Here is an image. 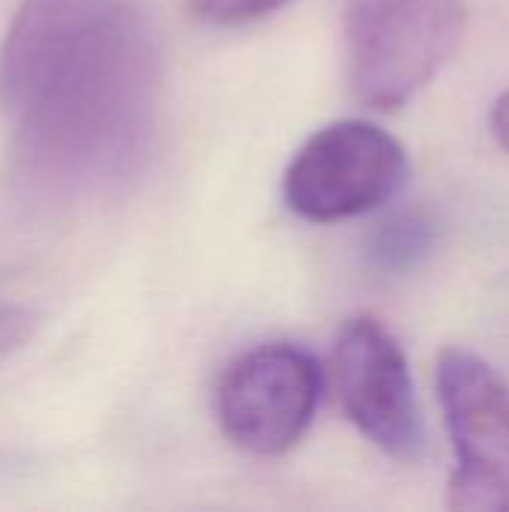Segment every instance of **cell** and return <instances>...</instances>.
I'll use <instances>...</instances> for the list:
<instances>
[{
    "label": "cell",
    "instance_id": "obj_1",
    "mask_svg": "<svg viewBox=\"0 0 509 512\" xmlns=\"http://www.w3.org/2000/svg\"><path fill=\"white\" fill-rule=\"evenodd\" d=\"M156 108L159 51L135 0H21L0 42V117L27 201L123 189L150 156Z\"/></svg>",
    "mask_w": 509,
    "mask_h": 512
},
{
    "label": "cell",
    "instance_id": "obj_2",
    "mask_svg": "<svg viewBox=\"0 0 509 512\" xmlns=\"http://www.w3.org/2000/svg\"><path fill=\"white\" fill-rule=\"evenodd\" d=\"M465 0H342L348 87L375 111L414 99L456 54Z\"/></svg>",
    "mask_w": 509,
    "mask_h": 512
},
{
    "label": "cell",
    "instance_id": "obj_3",
    "mask_svg": "<svg viewBox=\"0 0 509 512\" xmlns=\"http://www.w3.org/2000/svg\"><path fill=\"white\" fill-rule=\"evenodd\" d=\"M408 174L405 147L369 120L318 129L288 162L285 204L309 222H339L381 207Z\"/></svg>",
    "mask_w": 509,
    "mask_h": 512
},
{
    "label": "cell",
    "instance_id": "obj_4",
    "mask_svg": "<svg viewBox=\"0 0 509 512\" xmlns=\"http://www.w3.org/2000/svg\"><path fill=\"white\" fill-rule=\"evenodd\" d=\"M435 375L456 456L450 507L509 512V384L465 348L441 351Z\"/></svg>",
    "mask_w": 509,
    "mask_h": 512
},
{
    "label": "cell",
    "instance_id": "obj_5",
    "mask_svg": "<svg viewBox=\"0 0 509 512\" xmlns=\"http://www.w3.org/2000/svg\"><path fill=\"white\" fill-rule=\"evenodd\" d=\"M318 399V360L300 345L267 342L225 366L216 384V420L237 450L282 456L309 432Z\"/></svg>",
    "mask_w": 509,
    "mask_h": 512
},
{
    "label": "cell",
    "instance_id": "obj_6",
    "mask_svg": "<svg viewBox=\"0 0 509 512\" xmlns=\"http://www.w3.org/2000/svg\"><path fill=\"white\" fill-rule=\"evenodd\" d=\"M330 369L336 399L357 432L396 462H420L426 429L399 342L375 318H351L336 336Z\"/></svg>",
    "mask_w": 509,
    "mask_h": 512
},
{
    "label": "cell",
    "instance_id": "obj_7",
    "mask_svg": "<svg viewBox=\"0 0 509 512\" xmlns=\"http://www.w3.org/2000/svg\"><path fill=\"white\" fill-rule=\"evenodd\" d=\"M435 246V225L423 213H402L390 222H384L372 243H369V261L384 273H402L408 267H417Z\"/></svg>",
    "mask_w": 509,
    "mask_h": 512
},
{
    "label": "cell",
    "instance_id": "obj_8",
    "mask_svg": "<svg viewBox=\"0 0 509 512\" xmlns=\"http://www.w3.org/2000/svg\"><path fill=\"white\" fill-rule=\"evenodd\" d=\"M285 3L291 0H186L189 15L213 27H240L282 9Z\"/></svg>",
    "mask_w": 509,
    "mask_h": 512
},
{
    "label": "cell",
    "instance_id": "obj_9",
    "mask_svg": "<svg viewBox=\"0 0 509 512\" xmlns=\"http://www.w3.org/2000/svg\"><path fill=\"white\" fill-rule=\"evenodd\" d=\"M36 327H39V318L33 309L0 297V360L21 351L33 339Z\"/></svg>",
    "mask_w": 509,
    "mask_h": 512
},
{
    "label": "cell",
    "instance_id": "obj_10",
    "mask_svg": "<svg viewBox=\"0 0 509 512\" xmlns=\"http://www.w3.org/2000/svg\"><path fill=\"white\" fill-rule=\"evenodd\" d=\"M489 123H492V132H495L498 144H501L504 150H509V90H504V93L498 96V102L492 105Z\"/></svg>",
    "mask_w": 509,
    "mask_h": 512
}]
</instances>
